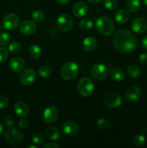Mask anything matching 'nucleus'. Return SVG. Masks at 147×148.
I'll list each match as a JSON object with an SVG mask.
<instances>
[{
	"label": "nucleus",
	"instance_id": "nucleus-1",
	"mask_svg": "<svg viewBox=\"0 0 147 148\" xmlns=\"http://www.w3.org/2000/svg\"><path fill=\"white\" fill-rule=\"evenodd\" d=\"M112 44L117 51L122 53L132 52L136 49L138 42L135 36L128 30H120L114 35Z\"/></svg>",
	"mask_w": 147,
	"mask_h": 148
},
{
	"label": "nucleus",
	"instance_id": "nucleus-2",
	"mask_svg": "<svg viewBox=\"0 0 147 148\" xmlns=\"http://www.w3.org/2000/svg\"><path fill=\"white\" fill-rule=\"evenodd\" d=\"M96 29L104 36H110L114 31V24L108 17H100L96 21Z\"/></svg>",
	"mask_w": 147,
	"mask_h": 148
},
{
	"label": "nucleus",
	"instance_id": "nucleus-3",
	"mask_svg": "<svg viewBox=\"0 0 147 148\" xmlns=\"http://www.w3.org/2000/svg\"><path fill=\"white\" fill-rule=\"evenodd\" d=\"M79 71V66L76 63L68 62L61 69V76L65 80H71L77 76Z\"/></svg>",
	"mask_w": 147,
	"mask_h": 148
},
{
	"label": "nucleus",
	"instance_id": "nucleus-4",
	"mask_svg": "<svg viewBox=\"0 0 147 148\" xmlns=\"http://www.w3.org/2000/svg\"><path fill=\"white\" fill-rule=\"evenodd\" d=\"M94 89H95V85L93 82L90 78L87 77L82 78L78 82L77 90L82 96H90L93 93Z\"/></svg>",
	"mask_w": 147,
	"mask_h": 148
},
{
	"label": "nucleus",
	"instance_id": "nucleus-5",
	"mask_svg": "<svg viewBox=\"0 0 147 148\" xmlns=\"http://www.w3.org/2000/svg\"><path fill=\"white\" fill-rule=\"evenodd\" d=\"M5 140L11 145H19L23 140V134L20 130L14 127H10L5 132Z\"/></svg>",
	"mask_w": 147,
	"mask_h": 148
},
{
	"label": "nucleus",
	"instance_id": "nucleus-6",
	"mask_svg": "<svg viewBox=\"0 0 147 148\" xmlns=\"http://www.w3.org/2000/svg\"><path fill=\"white\" fill-rule=\"evenodd\" d=\"M109 70L105 65L97 64L93 65L90 69V75L92 78L96 80H103L108 77Z\"/></svg>",
	"mask_w": 147,
	"mask_h": 148
},
{
	"label": "nucleus",
	"instance_id": "nucleus-7",
	"mask_svg": "<svg viewBox=\"0 0 147 148\" xmlns=\"http://www.w3.org/2000/svg\"><path fill=\"white\" fill-rule=\"evenodd\" d=\"M36 79V73L34 69H25L20 73V80L22 85L29 86L34 83Z\"/></svg>",
	"mask_w": 147,
	"mask_h": 148
},
{
	"label": "nucleus",
	"instance_id": "nucleus-8",
	"mask_svg": "<svg viewBox=\"0 0 147 148\" xmlns=\"http://www.w3.org/2000/svg\"><path fill=\"white\" fill-rule=\"evenodd\" d=\"M20 18L15 13H9L3 20V26L8 30H13L18 26Z\"/></svg>",
	"mask_w": 147,
	"mask_h": 148
},
{
	"label": "nucleus",
	"instance_id": "nucleus-9",
	"mask_svg": "<svg viewBox=\"0 0 147 148\" xmlns=\"http://www.w3.org/2000/svg\"><path fill=\"white\" fill-rule=\"evenodd\" d=\"M73 25V20L69 14H62L59 17L57 20V26L63 32L68 31Z\"/></svg>",
	"mask_w": 147,
	"mask_h": 148
},
{
	"label": "nucleus",
	"instance_id": "nucleus-10",
	"mask_svg": "<svg viewBox=\"0 0 147 148\" xmlns=\"http://www.w3.org/2000/svg\"><path fill=\"white\" fill-rule=\"evenodd\" d=\"M106 105L110 108H117L122 103V99L118 94L115 92H110L105 98Z\"/></svg>",
	"mask_w": 147,
	"mask_h": 148
},
{
	"label": "nucleus",
	"instance_id": "nucleus-11",
	"mask_svg": "<svg viewBox=\"0 0 147 148\" xmlns=\"http://www.w3.org/2000/svg\"><path fill=\"white\" fill-rule=\"evenodd\" d=\"M59 116L58 109L54 106H48L45 109L43 112V121L46 124H52L56 121Z\"/></svg>",
	"mask_w": 147,
	"mask_h": 148
},
{
	"label": "nucleus",
	"instance_id": "nucleus-12",
	"mask_svg": "<svg viewBox=\"0 0 147 148\" xmlns=\"http://www.w3.org/2000/svg\"><path fill=\"white\" fill-rule=\"evenodd\" d=\"M20 31L22 34L30 36L33 34L36 31V25L30 20H24L20 25Z\"/></svg>",
	"mask_w": 147,
	"mask_h": 148
},
{
	"label": "nucleus",
	"instance_id": "nucleus-13",
	"mask_svg": "<svg viewBox=\"0 0 147 148\" xmlns=\"http://www.w3.org/2000/svg\"><path fill=\"white\" fill-rule=\"evenodd\" d=\"M131 28L135 33L141 34L144 33L147 28V23L144 19L137 17L134 19L131 23Z\"/></svg>",
	"mask_w": 147,
	"mask_h": 148
},
{
	"label": "nucleus",
	"instance_id": "nucleus-14",
	"mask_svg": "<svg viewBox=\"0 0 147 148\" xmlns=\"http://www.w3.org/2000/svg\"><path fill=\"white\" fill-rule=\"evenodd\" d=\"M62 130L63 133L67 135L73 136L77 134L79 127L78 124L74 121H66L62 126Z\"/></svg>",
	"mask_w": 147,
	"mask_h": 148
},
{
	"label": "nucleus",
	"instance_id": "nucleus-15",
	"mask_svg": "<svg viewBox=\"0 0 147 148\" xmlns=\"http://www.w3.org/2000/svg\"><path fill=\"white\" fill-rule=\"evenodd\" d=\"M24 66V61L20 56L12 58L10 62V68L14 72H20Z\"/></svg>",
	"mask_w": 147,
	"mask_h": 148
},
{
	"label": "nucleus",
	"instance_id": "nucleus-16",
	"mask_svg": "<svg viewBox=\"0 0 147 148\" xmlns=\"http://www.w3.org/2000/svg\"><path fill=\"white\" fill-rule=\"evenodd\" d=\"M88 11L87 5L83 1H79L74 4L73 7V14L76 17H82Z\"/></svg>",
	"mask_w": 147,
	"mask_h": 148
},
{
	"label": "nucleus",
	"instance_id": "nucleus-17",
	"mask_svg": "<svg viewBox=\"0 0 147 148\" xmlns=\"http://www.w3.org/2000/svg\"><path fill=\"white\" fill-rule=\"evenodd\" d=\"M14 111L18 116L21 117H24L28 115L29 106L24 101H18L14 105Z\"/></svg>",
	"mask_w": 147,
	"mask_h": 148
},
{
	"label": "nucleus",
	"instance_id": "nucleus-18",
	"mask_svg": "<svg viewBox=\"0 0 147 148\" xmlns=\"http://www.w3.org/2000/svg\"><path fill=\"white\" fill-rule=\"evenodd\" d=\"M141 94V90L139 89V88L136 86H131L127 90L126 96L130 101L134 102L139 99Z\"/></svg>",
	"mask_w": 147,
	"mask_h": 148
},
{
	"label": "nucleus",
	"instance_id": "nucleus-19",
	"mask_svg": "<svg viewBox=\"0 0 147 148\" xmlns=\"http://www.w3.org/2000/svg\"><path fill=\"white\" fill-rule=\"evenodd\" d=\"M97 46V41L92 36L86 37L83 41V48L86 51L92 52L95 50Z\"/></svg>",
	"mask_w": 147,
	"mask_h": 148
},
{
	"label": "nucleus",
	"instance_id": "nucleus-20",
	"mask_svg": "<svg viewBox=\"0 0 147 148\" xmlns=\"http://www.w3.org/2000/svg\"><path fill=\"white\" fill-rule=\"evenodd\" d=\"M61 132L56 127H48L45 131V137L50 140H56L60 137Z\"/></svg>",
	"mask_w": 147,
	"mask_h": 148
},
{
	"label": "nucleus",
	"instance_id": "nucleus-21",
	"mask_svg": "<svg viewBox=\"0 0 147 148\" xmlns=\"http://www.w3.org/2000/svg\"><path fill=\"white\" fill-rule=\"evenodd\" d=\"M115 18L117 23L123 24V23H126L128 20V19H129V14H128V12L126 10H120L115 13Z\"/></svg>",
	"mask_w": 147,
	"mask_h": 148
},
{
	"label": "nucleus",
	"instance_id": "nucleus-22",
	"mask_svg": "<svg viewBox=\"0 0 147 148\" xmlns=\"http://www.w3.org/2000/svg\"><path fill=\"white\" fill-rule=\"evenodd\" d=\"M141 7L140 0H128L126 2V9L131 12H135L138 11Z\"/></svg>",
	"mask_w": 147,
	"mask_h": 148
},
{
	"label": "nucleus",
	"instance_id": "nucleus-23",
	"mask_svg": "<svg viewBox=\"0 0 147 148\" xmlns=\"http://www.w3.org/2000/svg\"><path fill=\"white\" fill-rule=\"evenodd\" d=\"M110 76L114 80L122 81L125 78V73L123 70L120 68H114L110 72Z\"/></svg>",
	"mask_w": 147,
	"mask_h": 148
},
{
	"label": "nucleus",
	"instance_id": "nucleus-24",
	"mask_svg": "<svg viewBox=\"0 0 147 148\" xmlns=\"http://www.w3.org/2000/svg\"><path fill=\"white\" fill-rule=\"evenodd\" d=\"M127 73L131 78H137L141 75V69L136 65H131L127 69Z\"/></svg>",
	"mask_w": 147,
	"mask_h": 148
},
{
	"label": "nucleus",
	"instance_id": "nucleus-25",
	"mask_svg": "<svg viewBox=\"0 0 147 148\" xmlns=\"http://www.w3.org/2000/svg\"><path fill=\"white\" fill-rule=\"evenodd\" d=\"M29 54L33 59H37L42 54L41 49L37 45H32L29 49Z\"/></svg>",
	"mask_w": 147,
	"mask_h": 148
},
{
	"label": "nucleus",
	"instance_id": "nucleus-26",
	"mask_svg": "<svg viewBox=\"0 0 147 148\" xmlns=\"http://www.w3.org/2000/svg\"><path fill=\"white\" fill-rule=\"evenodd\" d=\"M32 141L37 145H41L45 143V137L40 132H35L32 135Z\"/></svg>",
	"mask_w": 147,
	"mask_h": 148
},
{
	"label": "nucleus",
	"instance_id": "nucleus-27",
	"mask_svg": "<svg viewBox=\"0 0 147 148\" xmlns=\"http://www.w3.org/2000/svg\"><path fill=\"white\" fill-rule=\"evenodd\" d=\"M32 18H33V21L35 22V23H41L44 20L45 14L43 12L40 11V10H37L33 13Z\"/></svg>",
	"mask_w": 147,
	"mask_h": 148
},
{
	"label": "nucleus",
	"instance_id": "nucleus-28",
	"mask_svg": "<svg viewBox=\"0 0 147 148\" xmlns=\"http://www.w3.org/2000/svg\"><path fill=\"white\" fill-rule=\"evenodd\" d=\"M52 73V70L48 66H43L38 69V74L42 77H48Z\"/></svg>",
	"mask_w": 147,
	"mask_h": 148
},
{
	"label": "nucleus",
	"instance_id": "nucleus-29",
	"mask_svg": "<svg viewBox=\"0 0 147 148\" xmlns=\"http://www.w3.org/2000/svg\"><path fill=\"white\" fill-rule=\"evenodd\" d=\"M146 141V138L144 135L142 134H138V135L134 136L133 138L132 142L133 144L136 147H140V146L143 145Z\"/></svg>",
	"mask_w": 147,
	"mask_h": 148
},
{
	"label": "nucleus",
	"instance_id": "nucleus-30",
	"mask_svg": "<svg viewBox=\"0 0 147 148\" xmlns=\"http://www.w3.org/2000/svg\"><path fill=\"white\" fill-rule=\"evenodd\" d=\"M92 26H93V23L89 19H84V20H81L79 23V27L84 30H89L92 28Z\"/></svg>",
	"mask_w": 147,
	"mask_h": 148
},
{
	"label": "nucleus",
	"instance_id": "nucleus-31",
	"mask_svg": "<svg viewBox=\"0 0 147 148\" xmlns=\"http://www.w3.org/2000/svg\"><path fill=\"white\" fill-rule=\"evenodd\" d=\"M10 40H11V37L8 33H7V32L0 33V44L6 46V45L9 44Z\"/></svg>",
	"mask_w": 147,
	"mask_h": 148
},
{
	"label": "nucleus",
	"instance_id": "nucleus-32",
	"mask_svg": "<svg viewBox=\"0 0 147 148\" xmlns=\"http://www.w3.org/2000/svg\"><path fill=\"white\" fill-rule=\"evenodd\" d=\"M103 5L107 10L112 11L116 9L118 4L116 0H104Z\"/></svg>",
	"mask_w": 147,
	"mask_h": 148
},
{
	"label": "nucleus",
	"instance_id": "nucleus-33",
	"mask_svg": "<svg viewBox=\"0 0 147 148\" xmlns=\"http://www.w3.org/2000/svg\"><path fill=\"white\" fill-rule=\"evenodd\" d=\"M9 51L12 53H17L21 51L22 46L18 42H13L9 46Z\"/></svg>",
	"mask_w": 147,
	"mask_h": 148
},
{
	"label": "nucleus",
	"instance_id": "nucleus-34",
	"mask_svg": "<svg viewBox=\"0 0 147 148\" xmlns=\"http://www.w3.org/2000/svg\"><path fill=\"white\" fill-rule=\"evenodd\" d=\"M97 126L101 130H106L109 127L108 121L105 119H99L97 121Z\"/></svg>",
	"mask_w": 147,
	"mask_h": 148
},
{
	"label": "nucleus",
	"instance_id": "nucleus-35",
	"mask_svg": "<svg viewBox=\"0 0 147 148\" xmlns=\"http://www.w3.org/2000/svg\"><path fill=\"white\" fill-rule=\"evenodd\" d=\"M15 124V119L12 116H7L4 119V124L7 127H12Z\"/></svg>",
	"mask_w": 147,
	"mask_h": 148
},
{
	"label": "nucleus",
	"instance_id": "nucleus-36",
	"mask_svg": "<svg viewBox=\"0 0 147 148\" xmlns=\"http://www.w3.org/2000/svg\"><path fill=\"white\" fill-rule=\"evenodd\" d=\"M9 106V99L5 95H0V109H4Z\"/></svg>",
	"mask_w": 147,
	"mask_h": 148
},
{
	"label": "nucleus",
	"instance_id": "nucleus-37",
	"mask_svg": "<svg viewBox=\"0 0 147 148\" xmlns=\"http://www.w3.org/2000/svg\"><path fill=\"white\" fill-rule=\"evenodd\" d=\"M8 57V51L6 49L0 46V63L4 62Z\"/></svg>",
	"mask_w": 147,
	"mask_h": 148
},
{
	"label": "nucleus",
	"instance_id": "nucleus-38",
	"mask_svg": "<svg viewBox=\"0 0 147 148\" xmlns=\"http://www.w3.org/2000/svg\"><path fill=\"white\" fill-rule=\"evenodd\" d=\"M139 62L141 64H147V53H143L140 55Z\"/></svg>",
	"mask_w": 147,
	"mask_h": 148
},
{
	"label": "nucleus",
	"instance_id": "nucleus-39",
	"mask_svg": "<svg viewBox=\"0 0 147 148\" xmlns=\"http://www.w3.org/2000/svg\"><path fill=\"white\" fill-rule=\"evenodd\" d=\"M19 126L22 129H26L28 127V121L25 119H22L19 121Z\"/></svg>",
	"mask_w": 147,
	"mask_h": 148
},
{
	"label": "nucleus",
	"instance_id": "nucleus-40",
	"mask_svg": "<svg viewBox=\"0 0 147 148\" xmlns=\"http://www.w3.org/2000/svg\"><path fill=\"white\" fill-rule=\"evenodd\" d=\"M52 147H60L59 145L53 143H48L44 145V148H52Z\"/></svg>",
	"mask_w": 147,
	"mask_h": 148
},
{
	"label": "nucleus",
	"instance_id": "nucleus-41",
	"mask_svg": "<svg viewBox=\"0 0 147 148\" xmlns=\"http://www.w3.org/2000/svg\"><path fill=\"white\" fill-rule=\"evenodd\" d=\"M141 44H142L143 48L146 51H147V36H144V38L142 39V40H141Z\"/></svg>",
	"mask_w": 147,
	"mask_h": 148
},
{
	"label": "nucleus",
	"instance_id": "nucleus-42",
	"mask_svg": "<svg viewBox=\"0 0 147 148\" xmlns=\"http://www.w3.org/2000/svg\"><path fill=\"white\" fill-rule=\"evenodd\" d=\"M89 2L92 3V4H98V3L100 2L102 0H87Z\"/></svg>",
	"mask_w": 147,
	"mask_h": 148
},
{
	"label": "nucleus",
	"instance_id": "nucleus-43",
	"mask_svg": "<svg viewBox=\"0 0 147 148\" xmlns=\"http://www.w3.org/2000/svg\"><path fill=\"white\" fill-rule=\"evenodd\" d=\"M69 1H70V0H57L58 2L60 3V4H66V3L69 2Z\"/></svg>",
	"mask_w": 147,
	"mask_h": 148
},
{
	"label": "nucleus",
	"instance_id": "nucleus-44",
	"mask_svg": "<svg viewBox=\"0 0 147 148\" xmlns=\"http://www.w3.org/2000/svg\"><path fill=\"white\" fill-rule=\"evenodd\" d=\"M3 132H4V126L1 124V123H0V135L2 134Z\"/></svg>",
	"mask_w": 147,
	"mask_h": 148
},
{
	"label": "nucleus",
	"instance_id": "nucleus-45",
	"mask_svg": "<svg viewBox=\"0 0 147 148\" xmlns=\"http://www.w3.org/2000/svg\"><path fill=\"white\" fill-rule=\"evenodd\" d=\"M37 146L35 145H31V146H29V148H37Z\"/></svg>",
	"mask_w": 147,
	"mask_h": 148
},
{
	"label": "nucleus",
	"instance_id": "nucleus-46",
	"mask_svg": "<svg viewBox=\"0 0 147 148\" xmlns=\"http://www.w3.org/2000/svg\"><path fill=\"white\" fill-rule=\"evenodd\" d=\"M143 1H144V3L146 5H147V0H143Z\"/></svg>",
	"mask_w": 147,
	"mask_h": 148
}]
</instances>
